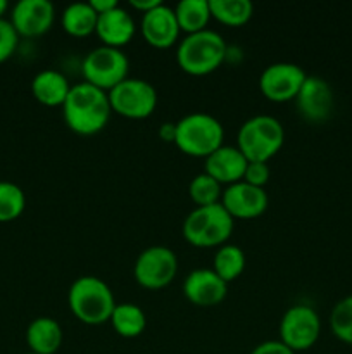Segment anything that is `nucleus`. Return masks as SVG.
I'll return each instance as SVG.
<instances>
[{"label": "nucleus", "mask_w": 352, "mask_h": 354, "mask_svg": "<svg viewBox=\"0 0 352 354\" xmlns=\"http://www.w3.org/2000/svg\"><path fill=\"white\" fill-rule=\"evenodd\" d=\"M183 296L197 308H214L226 299L228 283L213 268H197L183 280Z\"/></svg>", "instance_id": "nucleus-14"}, {"label": "nucleus", "mask_w": 352, "mask_h": 354, "mask_svg": "<svg viewBox=\"0 0 352 354\" xmlns=\"http://www.w3.org/2000/svg\"><path fill=\"white\" fill-rule=\"evenodd\" d=\"M110 109L126 120H145L157 107V90L152 83L141 78H130L114 86L109 93Z\"/></svg>", "instance_id": "nucleus-8"}, {"label": "nucleus", "mask_w": 352, "mask_h": 354, "mask_svg": "<svg viewBox=\"0 0 352 354\" xmlns=\"http://www.w3.org/2000/svg\"><path fill=\"white\" fill-rule=\"evenodd\" d=\"M26 354H35V353H26Z\"/></svg>", "instance_id": "nucleus-36"}, {"label": "nucleus", "mask_w": 352, "mask_h": 354, "mask_svg": "<svg viewBox=\"0 0 352 354\" xmlns=\"http://www.w3.org/2000/svg\"><path fill=\"white\" fill-rule=\"evenodd\" d=\"M228 54L226 41L217 31L204 30L186 35L176 48L179 69L190 76H207L217 71Z\"/></svg>", "instance_id": "nucleus-3"}, {"label": "nucleus", "mask_w": 352, "mask_h": 354, "mask_svg": "<svg viewBox=\"0 0 352 354\" xmlns=\"http://www.w3.org/2000/svg\"><path fill=\"white\" fill-rule=\"evenodd\" d=\"M330 328L338 341L352 346V296L335 304L330 315Z\"/></svg>", "instance_id": "nucleus-28"}, {"label": "nucleus", "mask_w": 352, "mask_h": 354, "mask_svg": "<svg viewBox=\"0 0 352 354\" xmlns=\"http://www.w3.org/2000/svg\"><path fill=\"white\" fill-rule=\"evenodd\" d=\"M7 9H9V3L6 0H0V19H3V14L7 12Z\"/></svg>", "instance_id": "nucleus-35"}, {"label": "nucleus", "mask_w": 352, "mask_h": 354, "mask_svg": "<svg viewBox=\"0 0 352 354\" xmlns=\"http://www.w3.org/2000/svg\"><path fill=\"white\" fill-rule=\"evenodd\" d=\"M110 287L102 279L85 275L76 279L68 290V306L72 317L85 325H104L116 308Z\"/></svg>", "instance_id": "nucleus-2"}, {"label": "nucleus", "mask_w": 352, "mask_h": 354, "mask_svg": "<svg viewBox=\"0 0 352 354\" xmlns=\"http://www.w3.org/2000/svg\"><path fill=\"white\" fill-rule=\"evenodd\" d=\"M159 3H162V2H159V0H130L131 9H135L137 12H140L141 16H144V14H147L148 10L155 9Z\"/></svg>", "instance_id": "nucleus-33"}, {"label": "nucleus", "mask_w": 352, "mask_h": 354, "mask_svg": "<svg viewBox=\"0 0 352 354\" xmlns=\"http://www.w3.org/2000/svg\"><path fill=\"white\" fill-rule=\"evenodd\" d=\"M26 196L19 185L0 180V223L14 221L24 213Z\"/></svg>", "instance_id": "nucleus-26"}, {"label": "nucleus", "mask_w": 352, "mask_h": 354, "mask_svg": "<svg viewBox=\"0 0 352 354\" xmlns=\"http://www.w3.org/2000/svg\"><path fill=\"white\" fill-rule=\"evenodd\" d=\"M251 354H295L286 348L282 341H264L255 346Z\"/></svg>", "instance_id": "nucleus-31"}, {"label": "nucleus", "mask_w": 352, "mask_h": 354, "mask_svg": "<svg viewBox=\"0 0 352 354\" xmlns=\"http://www.w3.org/2000/svg\"><path fill=\"white\" fill-rule=\"evenodd\" d=\"M140 33L145 44L159 50H168L175 47L179 38V26L173 7L159 3L155 9L141 16Z\"/></svg>", "instance_id": "nucleus-16"}, {"label": "nucleus", "mask_w": 352, "mask_h": 354, "mask_svg": "<svg viewBox=\"0 0 352 354\" xmlns=\"http://www.w3.org/2000/svg\"><path fill=\"white\" fill-rule=\"evenodd\" d=\"M19 44V35L9 19H0V64L10 59Z\"/></svg>", "instance_id": "nucleus-29"}, {"label": "nucleus", "mask_w": 352, "mask_h": 354, "mask_svg": "<svg viewBox=\"0 0 352 354\" xmlns=\"http://www.w3.org/2000/svg\"><path fill=\"white\" fill-rule=\"evenodd\" d=\"M211 17L228 28L245 26L254 16V6L248 0H209Z\"/></svg>", "instance_id": "nucleus-24"}, {"label": "nucleus", "mask_w": 352, "mask_h": 354, "mask_svg": "<svg viewBox=\"0 0 352 354\" xmlns=\"http://www.w3.org/2000/svg\"><path fill=\"white\" fill-rule=\"evenodd\" d=\"M245 265H247L245 252L235 244H224L217 248L213 259L214 273L226 283L237 280L244 273Z\"/></svg>", "instance_id": "nucleus-25"}, {"label": "nucleus", "mask_w": 352, "mask_h": 354, "mask_svg": "<svg viewBox=\"0 0 352 354\" xmlns=\"http://www.w3.org/2000/svg\"><path fill=\"white\" fill-rule=\"evenodd\" d=\"M268 194L264 189L252 187L245 182L228 185L221 196V206L233 220H255L268 209Z\"/></svg>", "instance_id": "nucleus-12"}, {"label": "nucleus", "mask_w": 352, "mask_h": 354, "mask_svg": "<svg viewBox=\"0 0 352 354\" xmlns=\"http://www.w3.org/2000/svg\"><path fill=\"white\" fill-rule=\"evenodd\" d=\"M178 275V258L166 245H150L138 254L133 265L135 282L147 290L166 289Z\"/></svg>", "instance_id": "nucleus-9"}, {"label": "nucleus", "mask_w": 352, "mask_h": 354, "mask_svg": "<svg viewBox=\"0 0 352 354\" xmlns=\"http://www.w3.org/2000/svg\"><path fill=\"white\" fill-rule=\"evenodd\" d=\"M224 128L217 118L207 113H190L176 123L173 144L185 156L206 159L223 147Z\"/></svg>", "instance_id": "nucleus-5"}, {"label": "nucleus", "mask_w": 352, "mask_h": 354, "mask_svg": "<svg viewBox=\"0 0 352 354\" xmlns=\"http://www.w3.org/2000/svg\"><path fill=\"white\" fill-rule=\"evenodd\" d=\"M90 6H92V9L95 10L97 16H102V14L109 12V10L116 9L119 3L116 2V0H90Z\"/></svg>", "instance_id": "nucleus-32"}, {"label": "nucleus", "mask_w": 352, "mask_h": 354, "mask_svg": "<svg viewBox=\"0 0 352 354\" xmlns=\"http://www.w3.org/2000/svg\"><path fill=\"white\" fill-rule=\"evenodd\" d=\"M188 196L192 203L195 204V207L214 206V204L221 203L223 189L213 176H209L207 173H199L190 182Z\"/></svg>", "instance_id": "nucleus-27"}, {"label": "nucleus", "mask_w": 352, "mask_h": 354, "mask_svg": "<svg viewBox=\"0 0 352 354\" xmlns=\"http://www.w3.org/2000/svg\"><path fill=\"white\" fill-rule=\"evenodd\" d=\"M9 21L19 37H41L54 26L55 7L48 0H19L10 10Z\"/></svg>", "instance_id": "nucleus-13"}, {"label": "nucleus", "mask_w": 352, "mask_h": 354, "mask_svg": "<svg viewBox=\"0 0 352 354\" xmlns=\"http://www.w3.org/2000/svg\"><path fill=\"white\" fill-rule=\"evenodd\" d=\"M233 228L235 220L219 203L190 211L183 220L182 235L193 248H221L231 237Z\"/></svg>", "instance_id": "nucleus-6"}, {"label": "nucleus", "mask_w": 352, "mask_h": 354, "mask_svg": "<svg viewBox=\"0 0 352 354\" xmlns=\"http://www.w3.org/2000/svg\"><path fill=\"white\" fill-rule=\"evenodd\" d=\"M64 341V332L57 320L50 317H38L28 325L26 344L30 353L55 354Z\"/></svg>", "instance_id": "nucleus-20"}, {"label": "nucleus", "mask_w": 352, "mask_h": 354, "mask_svg": "<svg viewBox=\"0 0 352 354\" xmlns=\"http://www.w3.org/2000/svg\"><path fill=\"white\" fill-rule=\"evenodd\" d=\"M269 178H271V169H269L268 162H248L242 182L248 183L252 187L264 189Z\"/></svg>", "instance_id": "nucleus-30"}, {"label": "nucleus", "mask_w": 352, "mask_h": 354, "mask_svg": "<svg viewBox=\"0 0 352 354\" xmlns=\"http://www.w3.org/2000/svg\"><path fill=\"white\" fill-rule=\"evenodd\" d=\"M135 33H137V26H135L133 16L121 6L102 14L97 19L95 35L102 41L104 47L123 50V47H126L133 40Z\"/></svg>", "instance_id": "nucleus-17"}, {"label": "nucleus", "mask_w": 352, "mask_h": 354, "mask_svg": "<svg viewBox=\"0 0 352 354\" xmlns=\"http://www.w3.org/2000/svg\"><path fill=\"white\" fill-rule=\"evenodd\" d=\"M175 16L179 31L185 35L199 33L207 30L211 17L209 0H182L175 7Z\"/></svg>", "instance_id": "nucleus-23"}, {"label": "nucleus", "mask_w": 352, "mask_h": 354, "mask_svg": "<svg viewBox=\"0 0 352 354\" xmlns=\"http://www.w3.org/2000/svg\"><path fill=\"white\" fill-rule=\"evenodd\" d=\"M280 339L293 353L307 351L321 335V318L307 304H293L280 320Z\"/></svg>", "instance_id": "nucleus-10"}, {"label": "nucleus", "mask_w": 352, "mask_h": 354, "mask_svg": "<svg viewBox=\"0 0 352 354\" xmlns=\"http://www.w3.org/2000/svg\"><path fill=\"white\" fill-rule=\"evenodd\" d=\"M293 102L304 120L309 123H323L331 116L335 99L328 82L320 76H307Z\"/></svg>", "instance_id": "nucleus-15"}, {"label": "nucleus", "mask_w": 352, "mask_h": 354, "mask_svg": "<svg viewBox=\"0 0 352 354\" xmlns=\"http://www.w3.org/2000/svg\"><path fill=\"white\" fill-rule=\"evenodd\" d=\"M285 144V128L268 114L248 118L237 133V149L248 162H269Z\"/></svg>", "instance_id": "nucleus-4"}, {"label": "nucleus", "mask_w": 352, "mask_h": 354, "mask_svg": "<svg viewBox=\"0 0 352 354\" xmlns=\"http://www.w3.org/2000/svg\"><path fill=\"white\" fill-rule=\"evenodd\" d=\"M204 173L213 176L219 185H233L244 180L245 169H247L248 161L244 158L237 147L223 145L216 152L204 159Z\"/></svg>", "instance_id": "nucleus-18"}, {"label": "nucleus", "mask_w": 352, "mask_h": 354, "mask_svg": "<svg viewBox=\"0 0 352 354\" xmlns=\"http://www.w3.org/2000/svg\"><path fill=\"white\" fill-rule=\"evenodd\" d=\"M128 71H130V61L126 54L119 48L104 47V45L90 50L81 64L85 83L104 90L106 93L124 82L128 78Z\"/></svg>", "instance_id": "nucleus-7"}, {"label": "nucleus", "mask_w": 352, "mask_h": 354, "mask_svg": "<svg viewBox=\"0 0 352 354\" xmlns=\"http://www.w3.org/2000/svg\"><path fill=\"white\" fill-rule=\"evenodd\" d=\"M99 16L88 2H76L66 7L61 14V26L72 38H86L95 35Z\"/></svg>", "instance_id": "nucleus-21"}, {"label": "nucleus", "mask_w": 352, "mask_h": 354, "mask_svg": "<svg viewBox=\"0 0 352 354\" xmlns=\"http://www.w3.org/2000/svg\"><path fill=\"white\" fill-rule=\"evenodd\" d=\"M109 95L90 83L72 85L66 102L62 104V118L72 133L92 137L100 133L110 120Z\"/></svg>", "instance_id": "nucleus-1"}, {"label": "nucleus", "mask_w": 352, "mask_h": 354, "mask_svg": "<svg viewBox=\"0 0 352 354\" xmlns=\"http://www.w3.org/2000/svg\"><path fill=\"white\" fill-rule=\"evenodd\" d=\"M306 78V71L299 64L275 62L264 68L259 76V90L269 102H292L302 88Z\"/></svg>", "instance_id": "nucleus-11"}, {"label": "nucleus", "mask_w": 352, "mask_h": 354, "mask_svg": "<svg viewBox=\"0 0 352 354\" xmlns=\"http://www.w3.org/2000/svg\"><path fill=\"white\" fill-rule=\"evenodd\" d=\"M71 86L69 80L55 69H43L31 80V93L35 100L47 107H62Z\"/></svg>", "instance_id": "nucleus-19"}, {"label": "nucleus", "mask_w": 352, "mask_h": 354, "mask_svg": "<svg viewBox=\"0 0 352 354\" xmlns=\"http://www.w3.org/2000/svg\"><path fill=\"white\" fill-rule=\"evenodd\" d=\"M109 324L119 337L135 339L144 334L147 328V317L137 304L121 303L114 308Z\"/></svg>", "instance_id": "nucleus-22"}, {"label": "nucleus", "mask_w": 352, "mask_h": 354, "mask_svg": "<svg viewBox=\"0 0 352 354\" xmlns=\"http://www.w3.org/2000/svg\"><path fill=\"white\" fill-rule=\"evenodd\" d=\"M176 135V123H164L159 128V137L164 142H175Z\"/></svg>", "instance_id": "nucleus-34"}]
</instances>
